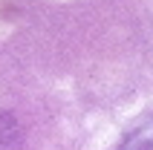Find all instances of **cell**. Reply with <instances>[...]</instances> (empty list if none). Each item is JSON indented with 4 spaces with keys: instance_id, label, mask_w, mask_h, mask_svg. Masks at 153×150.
<instances>
[{
    "instance_id": "6da1fadb",
    "label": "cell",
    "mask_w": 153,
    "mask_h": 150,
    "mask_svg": "<svg viewBox=\"0 0 153 150\" xmlns=\"http://www.w3.org/2000/svg\"><path fill=\"white\" fill-rule=\"evenodd\" d=\"M119 150H153V121L136 127V130L119 144Z\"/></svg>"
},
{
    "instance_id": "7a4b0ae2",
    "label": "cell",
    "mask_w": 153,
    "mask_h": 150,
    "mask_svg": "<svg viewBox=\"0 0 153 150\" xmlns=\"http://www.w3.org/2000/svg\"><path fill=\"white\" fill-rule=\"evenodd\" d=\"M17 144H20V127L15 124V118L0 113V150H17Z\"/></svg>"
}]
</instances>
